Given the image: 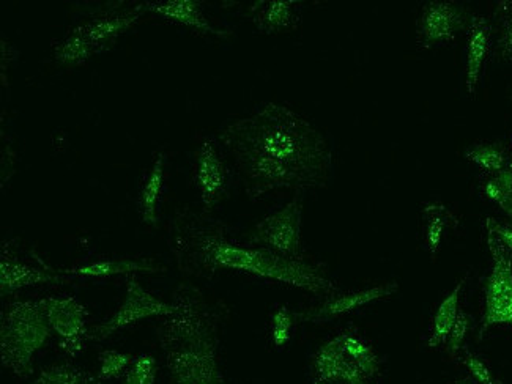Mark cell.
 <instances>
[{
  "instance_id": "cell-7",
  "label": "cell",
  "mask_w": 512,
  "mask_h": 384,
  "mask_svg": "<svg viewBox=\"0 0 512 384\" xmlns=\"http://www.w3.org/2000/svg\"><path fill=\"white\" fill-rule=\"evenodd\" d=\"M303 219V192H297L286 207L262 219L256 226L249 243L270 249L290 260H308L301 240Z\"/></svg>"
},
{
  "instance_id": "cell-33",
  "label": "cell",
  "mask_w": 512,
  "mask_h": 384,
  "mask_svg": "<svg viewBox=\"0 0 512 384\" xmlns=\"http://www.w3.org/2000/svg\"><path fill=\"white\" fill-rule=\"evenodd\" d=\"M498 207L501 208V211H503V213L508 216L509 221L512 222V192L511 194H508L505 199L501 200L500 204H498Z\"/></svg>"
},
{
  "instance_id": "cell-21",
  "label": "cell",
  "mask_w": 512,
  "mask_h": 384,
  "mask_svg": "<svg viewBox=\"0 0 512 384\" xmlns=\"http://www.w3.org/2000/svg\"><path fill=\"white\" fill-rule=\"evenodd\" d=\"M424 216V243L432 257L442 248L443 237L449 227L457 226L456 216L445 205H427L423 211Z\"/></svg>"
},
{
  "instance_id": "cell-20",
  "label": "cell",
  "mask_w": 512,
  "mask_h": 384,
  "mask_svg": "<svg viewBox=\"0 0 512 384\" xmlns=\"http://www.w3.org/2000/svg\"><path fill=\"white\" fill-rule=\"evenodd\" d=\"M465 282H467V277L457 282L453 292L449 293L438 306L434 320H432L431 336L427 340L429 347L437 348L446 345V340H448L449 333H451L454 322H456L457 314H459V298H461Z\"/></svg>"
},
{
  "instance_id": "cell-30",
  "label": "cell",
  "mask_w": 512,
  "mask_h": 384,
  "mask_svg": "<svg viewBox=\"0 0 512 384\" xmlns=\"http://www.w3.org/2000/svg\"><path fill=\"white\" fill-rule=\"evenodd\" d=\"M459 359H461L465 369L470 372L476 384H501L494 377V373L489 369L486 362L479 358L478 355H475V353H472V351L464 350V355Z\"/></svg>"
},
{
  "instance_id": "cell-1",
  "label": "cell",
  "mask_w": 512,
  "mask_h": 384,
  "mask_svg": "<svg viewBox=\"0 0 512 384\" xmlns=\"http://www.w3.org/2000/svg\"><path fill=\"white\" fill-rule=\"evenodd\" d=\"M219 141L234 158L251 199L278 189L319 188L330 178L333 159L325 137L282 104H265L227 125Z\"/></svg>"
},
{
  "instance_id": "cell-8",
  "label": "cell",
  "mask_w": 512,
  "mask_h": 384,
  "mask_svg": "<svg viewBox=\"0 0 512 384\" xmlns=\"http://www.w3.org/2000/svg\"><path fill=\"white\" fill-rule=\"evenodd\" d=\"M175 312V304L164 303L152 293L147 292L134 277H128L127 296L119 311L100 325L92 326L87 333V340L103 342L120 329L127 328L133 323L141 322L144 318L167 317Z\"/></svg>"
},
{
  "instance_id": "cell-28",
  "label": "cell",
  "mask_w": 512,
  "mask_h": 384,
  "mask_svg": "<svg viewBox=\"0 0 512 384\" xmlns=\"http://www.w3.org/2000/svg\"><path fill=\"white\" fill-rule=\"evenodd\" d=\"M484 196L492 200L495 204H500L512 192V166L509 164L505 169L497 174H490V177L484 181Z\"/></svg>"
},
{
  "instance_id": "cell-3",
  "label": "cell",
  "mask_w": 512,
  "mask_h": 384,
  "mask_svg": "<svg viewBox=\"0 0 512 384\" xmlns=\"http://www.w3.org/2000/svg\"><path fill=\"white\" fill-rule=\"evenodd\" d=\"M174 304V314L158 326L171 384H227L219 359L226 307L191 284L177 287Z\"/></svg>"
},
{
  "instance_id": "cell-32",
  "label": "cell",
  "mask_w": 512,
  "mask_h": 384,
  "mask_svg": "<svg viewBox=\"0 0 512 384\" xmlns=\"http://www.w3.org/2000/svg\"><path fill=\"white\" fill-rule=\"evenodd\" d=\"M487 229L492 230L495 233V237L505 244L506 248L512 252V227L501 224V222L495 221V219L487 218L486 221Z\"/></svg>"
},
{
  "instance_id": "cell-18",
  "label": "cell",
  "mask_w": 512,
  "mask_h": 384,
  "mask_svg": "<svg viewBox=\"0 0 512 384\" xmlns=\"http://www.w3.org/2000/svg\"><path fill=\"white\" fill-rule=\"evenodd\" d=\"M164 180H166V156L160 152L156 153L149 174L145 175L141 197H139V211H141L142 221L147 226L158 224V211H160L161 196H163Z\"/></svg>"
},
{
  "instance_id": "cell-29",
  "label": "cell",
  "mask_w": 512,
  "mask_h": 384,
  "mask_svg": "<svg viewBox=\"0 0 512 384\" xmlns=\"http://www.w3.org/2000/svg\"><path fill=\"white\" fill-rule=\"evenodd\" d=\"M156 359L152 355H141L134 359L125 373V384H155Z\"/></svg>"
},
{
  "instance_id": "cell-13",
  "label": "cell",
  "mask_w": 512,
  "mask_h": 384,
  "mask_svg": "<svg viewBox=\"0 0 512 384\" xmlns=\"http://www.w3.org/2000/svg\"><path fill=\"white\" fill-rule=\"evenodd\" d=\"M397 290H399V285L396 282H391V284L366 288V290H358V292L346 293V295H333L325 303L320 304V306L306 309L303 312H295V317H297V322H328V320H333V318L357 311L361 307L369 306V304L375 303V301L390 298Z\"/></svg>"
},
{
  "instance_id": "cell-2",
  "label": "cell",
  "mask_w": 512,
  "mask_h": 384,
  "mask_svg": "<svg viewBox=\"0 0 512 384\" xmlns=\"http://www.w3.org/2000/svg\"><path fill=\"white\" fill-rule=\"evenodd\" d=\"M169 246L180 273L210 277L238 271L301 288L319 296L338 295L339 287L325 266L312 260H290L256 244L238 243L224 222L207 211H179L169 224Z\"/></svg>"
},
{
  "instance_id": "cell-19",
  "label": "cell",
  "mask_w": 512,
  "mask_h": 384,
  "mask_svg": "<svg viewBox=\"0 0 512 384\" xmlns=\"http://www.w3.org/2000/svg\"><path fill=\"white\" fill-rule=\"evenodd\" d=\"M60 271L71 277H112L119 276V274L161 273V271H164V266L147 259H117L98 260V262L89 263V265H82L78 266V268H71V270Z\"/></svg>"
},
{
  "instance_id": "cell-35",
  "label": "cell",
  "mask_w": 512,
  "mask_h": 384,
  "mask_svg": "<svg viewBox=\"0 0 512 384\" xmlns=\"http://www.w3.org/2000/svg\"><path fill=\"white\" fill-rule=\"evenodd\" d=\"M511 166H512V147H511Z\"/></svg>"
},
{
  "instance_id": "cell-12",
  "label": "cell",
  "mask_w": 512,
  "mask_h": 384,
  "mask_svg": "<svg viewBox=\"0 0 512 384\" xmlns=\"http://www.w3.org/2000/svg\"><path fill=\"white\" fill-rule=\"evenodd\" d=\"M73 277L60 270H52L46 265H32L5 244L0 255V292L2 295H13L21 288L43 284H67Z\"/></svg>"
},
{
  "instance_id": "cell-31",
  "label": "cell",
  "mask_w": 512,
  "mask_h": 384,
  "mask_svg": "<svg viewBox=\"0 0 512 384\" xmlns=\"http://www.w3.org/2000/svg\"><path fill=\"white\" fill-rule=\"evenodd\" d=\"M470 325H472V317L465 311H459L453 329H451L448 340H446V350H448L449 355L456 356L462 350Z\"/></svg>"
},
{
  "instance_id": "cell-25",
  "label": "cell",
  "mask_w": 512,
  "mask_h": 384,
  "mask_svg": "<svg viewBox=\"0 0 512 384\" xmlns=\"http://www.w3.org/2000/svg\"><path fill=\"white\" fill-rule=\"evenodd\" d=\"M495 24H497V38H495V48L497 54L503 60L512 62V2H498L497 12H495Z\"/></svg>"
},
{
  "instance_id": "cell-10",
  "label": "cell",
  "mask_w": 512,
  "mask_h": 384,
  "mask_svg": "<svg viewBox=\"0 0 512 384\" xmlns=\"http://www.w3.org/2000/svg\"><path fill=\"white\" fill-rule=\"evenodd\" d=\"M470 18L453 2H429L418 23V45L423 49L446 45L468 29Z\"/></svg>"
},
{
  "instance_id": "cell-27",
  "label": "cell",
  "mask_w": 512,
  "mask_h": 384,
  "mask_svg": "<svg viewBox=\"0 0 512 384\" xmlns=\"http://www.w3.org/2000/svg\"><path fill=\"white\" fill-rule=\"evenodd\" d=\"M134 359L136 358L128 355V353H120V351L116 350L101 351L100 356H98V361H100V372H98V377L103 381H109L112 380V378L120 377L122 373H127V370L130 369Z\"/></svg>"
},
{
  "instance_id": "cell-34",
  "label": "cell",
  "mask_w": 512,
  "mask_h": 384,
  "mask_svg": "<svg viewBox=\"0 0 512 384\" xmlns=\"http://www.w3.org/2000/svg\"><path fill=\"white\" fill-rule=\"evenodd\" d=\"M454 384H475V381L470 380V378H462V380L456 381Z\"/></svg>"
},
{
  "instance_id": "cell-11",
  "label": "cell",
  "mask_w": 512,
  "mask_h": 384,
  "mask_svg": "<svg viewBox=\"0 0 512 384\" xmlns=\"http://www.w3.org/2000/svg\"><path fill=\"white\" fill-rule=\"evenodd\" d=\"M194 181L201 194L204 211L210 213L224 199L229 188V174L223 158L219 155L215 139L205 137L199 144L194 166Z\"/></svg>"
},
{
  "instance_id": "cell-22",
  "label": "cell",
  "mask_w": 512,
  "mask_h": 384,
  "mask_svg": "<svg viewBox=\"0 0 512 384\" xmlns=\"http://www.w3.org/2000/svg\"><path fill=\"white\" fill-rule=\"evenodd\" d=\"M93 56H97V52L75 29H71L67 37L60 40L54 48V57L65 67H78Z\"/></svg>"
},
{
  "instance_id": "cell-6",
  "label": "cell",
  "mask_w": 512,
  "mask_h": 384,
  "mask_svg": "<svg viewBox=\"0 0 512 384\" xmlns=\"http://www.w3.org/2000/svg\"><path fill=\"white\" fill-rule=\"evenodd\" d=\"M487 246L492 268L484 284V314L479 326L478 340L494 326L512 328V252L487 229Z\"/></svg>"
},
{
  "instance_id": "cell-15",
  "label": "cell",
  "mask_w": 512,
  "mask_h": 384,
  "mask_svg": "<svg viewBox=\"0 0 512 384\" xmlns=\"http://www.w3.org/2000/svg\"><path fill=\"white\" fill-rule=\"evenodd\" d=\"M492 45V24L484 16H472L467 29V63H465V87L475 96L484 63Z\"/></svg>"
},
{
  "instance_id": "cell-4",
  "label": "cell",
  "mask_w": 512,
  "mask_h": 384,
  "mask_svg": "<svg viewBox=\"0 0 512 384\" xmlns=\"http://www.w3.org/2000/svg\"><path fill=\"white\" fill-rule=\"evenodd\" d=\"M314 384H380V358L355 328L342 331L317 351Z\"/></svg>"
},
{
  "instance_id": "cell-24",
  "label": "cell",
  "mask_w": 512,
  "mask_h": 384,
  "mask_svg": "<svg viewBox=\"0 0 512 384\" xmlns=\"http://www.w3.org/2000/svg\"><path fill=\"white\" fill-rule=\"evenodd\" d=\"M465 158L487 174H497L511 164V155L501 144H478L468 148Z\"/></svg>"
},
{
  "instance_id": "cell-23",
  "label": "cell",
  "mask_w": 512,
  "mask_h": 384,
  "mask_svg": "<svg viewBox=\"0 0 512 384\" xmlns=\"http://www.w3.org/2000/svg\"><path fill=\"white\" fill-rule=\"evenodd\" d=\"M32 384H106V381L71 364H56L43 367Z\"/></svg>"
},
{
  "instance_id": "cell-26",
  "label": "cell",
  "mask_w": 512,
  "mask_h": 384,
  "mask_svg": "<svg viewBox=\"0 0 512 384\" xmlns=\"http://www.w3.org/2000/svg\"><path fill=\"white\" fill-rule=\"evenodd\" d=\"M297 317L295 312L290 311L289 307L279 306L273 315H271V342L275 348L282 350L290 342L292 329H294Z\"/></svg>"
},
{
  "instance_id": "cell-9",
  "label": "cell",
  "mask_w": 512,
  "mask_h": 384,
  "mask_svg": "<svg viewBox=\"0 0 512 384\" xmlns=\"http://www.w3.org/2000/svg\"><path fill=\"white\" fill-rule=\"evenodd\" d=\"M52 331L59 337V344L65 355L76 358L87 340V318L89 312L75 296L46 298L41 300Z\"/></svg>"
},
{
  "instance_id": "cell-16",
  "label": "cell",
  "mask_w": 512,
  "mask_h": 384,
  "mask_svg": "<svg viewBox=\"0 0 512 384\" xmlns=\"http://www.w3.org/2000/svg\"><path fill=\"white\" fill-rule=\"evenodd\" d=\"M145 12L156 13L163 16L167 21L190 27V29L201 32V34L215 35L219 38L231 37V32L218 29L213 26L204 13L201 4L196 0H167V2H145Z\"/></svg>"
},
{
  "instance_id": "cell-17",
  "label": "cell",
  "mask_w": 512,
  "mask_h": 384,
  "mask_svg": "<svg viewBox=\"0 0 512 384\" xmlns=\"http://www.w3.org/2000/svg\"><path fill=\"white\" fill-rule=\"evenodd\" d=\"M300 5L295 0H260L249 8V16L262 34H279L300 26Z\"/></svg>"
},
{
  "instance_id": "cell-14",
  "label": "cell",
  "mask_w": 512,
  "mask_h": 384,
  "mask_svg": "<svg viewBox=\"0 0 512 384\" xmlns=\"http://www.w3.org/2000/svg\"><path fill=\"white\" fill-rule=\"evenodd\" d=\"M144 12V5L123 8L116 12L98 15L97 18L89 19L86 23L79 24L73 29L86 38L87 43L95 49L97 54H101L116 45L119 37H122L134 24L138 23Z\"/></svg>"
},
{
  "instance_id": "cell-5",
  "label": "cell",
  "mask_w": 512,
  "mask_h": 384,
  "mask_svg": "<svg viewBox=\"0 0 512 384\" xmlns=\"http://www.w3.org/2000/svg\"><path fill=\"white\" fill-rule=\"evenodd\" d=\"M52 328L40 301H15L5 309L0 323V356L5 369L16 377L34 372V356L51 336Z\"/></svg>"
},
{
  "instance_id": "cell-36",
  "label": "cell",
  "mask_w": 512,
  "mask_h": 384,
  "mask_svg": "<svg viewBox=\"0 0 512 384\" xmlns=\"http://www.w3.org/2000/svg\"><path fill=\"white\" fill-rule=\"evenodd\" d=\"M511 100H512V95H511Z\"/></svg>"
}]
</instances>
